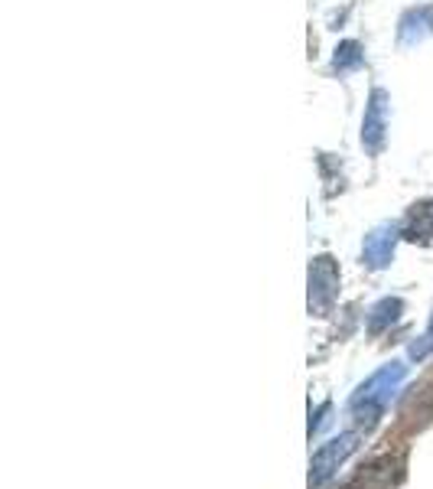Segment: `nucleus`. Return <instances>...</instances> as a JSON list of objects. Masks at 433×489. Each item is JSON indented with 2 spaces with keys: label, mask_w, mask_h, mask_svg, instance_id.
<instances>
[{
  "label": "nucleus",
  "mask_w": 433,
  "mask_h": 489,
  "mask_svg": "<svg viewBox=\"0 0 433 489\" xmlns=\"http://www.w3.org/2000/svg\"><path fill=\"white\" fill-rule=\"evenodd\" d=\"M356 447H358V430H346L339 438H329L326 444H320V450L310 460V489L326 486L336 476V470L356 454Z\"/></svg>",
  "instance_id": "2"
},
{
  "label": "nucleus",
  "mask_w": 433,
  "mask_h": 489,
  "mask_svg": "<svg viewBox=\"0 0 433 489\" xmlns=\"http://www.w3.org/2000/svg\"><path fill=\"white\" fill-rule=\"evenodd\" d=\"M339 297V265L332 255H316L310 261V313L326 317Z\"/></svg>",
  "instance_id": "3"
},
{
  "label": "nucleus",
  "mask_w": 433,
  "mask_h": 489,
  "mask_svg": "<svg viewBox=\"0 0 433 489\" xmlns=\"http://www.w3.org/2000/svg\"><path fill=\"white\" fill-rule=\"evenodd\" d=\"M401 239V225H378L374 232L365 235V245H362V261H365L372 271H382L391 265L394 258V245Z\"/></svg>",
  "instance_id": "5"
},
{
  "label": "nucleus",
  "mask_w": 433,
  "mask_h": 489,
  "mask_svg": "<svg viewBox=\"0 0 433 489\" xmlns=\"http://www.w3.org/2000/svg\"><path fill=\"white\" fill-rule=\"evenodd\" d=\"M394 480H398V464L394 460H378L372 466H362V473L348 483V489H391Z\"/></svg>",
  "instance_id": "8"
},
{
  "label": "nucleus",
  "mask_w": 433,
  "mask_h": 489,
  "mask_svg": "<svg viewBox=\"0 0 433 489\" xmlns=\"http://www.w3.org/2000/svg\"><path fill=\"white\" fill-rule=\"evenodd\" d=\"M404 376H408V366H404V362H388V366L372 372V376L352 392V398H348V414L356 418L358 430L362 428L368 430L378 424V418H382L384 408L391 404V398H394V392L401 388Z\"/></svg>",
  "instance_id": "1"
},
{
  "label": "nucleus",
  "mask_w": 433,
  "mask_h": 489,
  "mask_svg": "<svg viewBox=\"0 0 433 489\" xmlns=\"http://www.w3.org/2000/svg\"><path fill=\"white\" fill-rule=\"evenodd\" d=\"M329 412H332V404H329V402H323L313 414H310V424H306V438L313 440V434L326 424V414H329Z\"/></svg>",
  "instance_id": "12"
},
{
  "label": "nucleus",
  "mask_w": 433,
  "mask_h": 489,
  "mask_svg": "<svg viewBox=\"0 0 433 489\" xmlns=\"http://www.w3.org/2000/svg\"><path fill=\"white\" fill-rule=\"evenodd\" d=\"M384 131H388V92L374 88L368 95L365 118H362V147L368 154H378L384 147Z\"/></svg>",
  "instance_id": "4"
},
{
  "label": "nucleus",
  "mask_w": 433,
  "mask_h": 489,
  "mask_svg": "<svg viewBox=\"0 0 433 489\" xmlns=\"http://www.w3.org/2000/svg\"><path fill=\"white\" fill-rule=\"evenodd\" d=\"M427 36H433V7H414L408 10L404 17H401V26H398V40L401 46H417L424 43Z\"/></svg>",
  "instance_id": "6"
},
{
  "label": "nucleus",
  "mask_w": 433,
  "mask_h": 489,
  "mask_svg": "<svg viewBox=\"0 0 433 489\" xmlns=\"http://www.w3.org/2000/svg\"><path fill=\"white\" fill-rule=\"evenodd\" d=\"M401 313H404V301H401V297H384V301H378L372 307V313H368V333L372 336L384 333L388 326L398 323Z\"/></svg>",
  "instance_id": "9"
},
{
  "label": "nucleus",
  "mask_w": 433,
  "mask_h": 489,
  "mask_svg": "<svg viewBox=\"0 0 433 489\" xmlns=\"http://www.w3.org/2000/svg\"><path fill=\"white\" fill-rule=\"evenodd\" d=\"M433 352V320H430V326H427V333L420 336V340H417V343H410V349H408V356L410 359H427V356H430Z\"/></svg>",
  "instance_id": "11"
},
{
  "label": "nucleus",
  "mask_w": 433,
  "mask_h": 489,
  "mask_svg": "<svg viewBox=\"0 0 433 489\" xmlns=\"http://www.w3.org/2000/svg\"><path fill=\"white\" fill-rule=\"evenodd\" d=\"M362 62H365V52L356 40H346V43L336 46V56H332V69L336 72H352V69H362Z\"/></svg>",
  "instance_id": "10"
},
{
  "label": "nucleus",
  "mask_w": 433,
  "mask_h": 489,
  "mask_svg": "<svg viewBox=\"0 0 433 489\" xmlns=\"http://www.w3.org/2000/svg\"><path fill=\"white\" fill-rule=\"evenodd\" d=\"M401 235L408 241H430L433 239V199L417 203L408 213L404 225H401Z\"/></svg>",
  "instance_id": "7"
}]
</instances>
